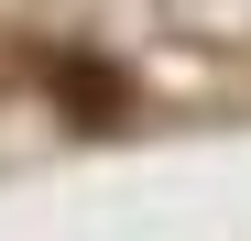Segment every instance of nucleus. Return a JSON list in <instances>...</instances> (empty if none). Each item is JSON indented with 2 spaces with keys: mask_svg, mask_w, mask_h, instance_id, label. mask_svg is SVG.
I'll return each instance as SVG.
<instances>
[{
  "mask_svg": "<svg viewBox=\"0 0 251 241\" xmlns=\"http://www.w3.org/2000/svg\"><path fill=\"white\" fill-rule=\"evenodd\" d=\"M55 99H66L76 120H109V110H120V66H99V55H55Z\"/></svg>",
  "mask_w": 251,
  "mask_h": 241,
  "instance_id": "1",
  "label": "nucleus"
}]
</instances>
